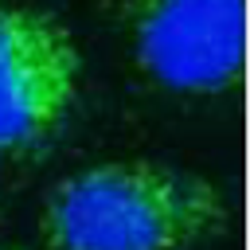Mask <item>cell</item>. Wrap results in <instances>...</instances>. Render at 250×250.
Instances as JSON below:
<instances>
[{"label": "cell", "instance_id": "277c9868", "mask_svg": "<svg viewBox=\"0 0 250 250\" xmlns=\"http://www.w3.org/2000/svg\"><path fill=\"white\" fill-rule=\"evenodd\" d=\"M8 250H23V246H8Z\"/></svg>", "mask_w": 250, "mask_h": 250}, {"label": "cell", "instance_id": "6da1fadb", "mask_svg": "<svg viewBox=\"0 0 250 250\" xmlns=\"http://www.w3.org/2000/svg\"><path fill=\"white\" fill-rule=\"evenodd\" d=\"M223 223L215 180L148 156L74 168L43 203V234L55 250H191Z\"/></svg>", "mask_w": 250, "mask_h": 250}, {"label": "cell", "instance_id": "3957f363", "mask_svg": "<svg viewBox=\"0 0 250 250\" xmlns=\"http://www.w3.org/2000/svg\"><path fill=\"white\" fill-rule=\"evenodd\" d=\"M137 66L176 94H223L242 78L246 0H125Z\"/></svg>", "mask_w": 250, "mask_h": 250}, {"label": "cell", "instance_id": "7a4b0ae2", "mask_svg": "<svg viewBox=\"0 0 250 250\" xmlns=\"http://www.w3.org/2000/svg\"><path fill=\"white\" fill-rule=\"evenodd\" d=\"M82 55L70 27L35 4L0 0V152L43 148L70 117Z\"/></svg>", "mask_w": 250, "mask_h": 250}]
</instances>
